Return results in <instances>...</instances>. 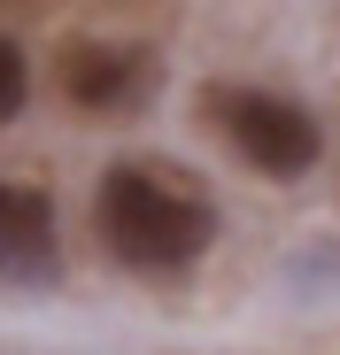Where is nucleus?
I'll use <instances>...</instances> for the list:
<instances>
[{
	"label": "nucleus",
	"instance_id": "f257e3e1",
	"mask_svg": "<svg viewBox=\"0 0 340 355\" xmlns=\"http://www.w3.org/2000/svg\"><path fill=\"white\" fill-rule=\"evenodd\" d=\"M93 216H101L108 255H117V263H132V270H147V278L186 270V263L216 240L209 201H201V193H186V186H170L155 162H117V170L101 178Z\"/></svg>",
	"mask_w": 340,
	"mask_h": 355
},
{
	"label": "nucleus",
	"instance_id": "f03ea898",
	"mask_svg": "<svg viewBox=\"0 0 340 355\" xmlns=\"http://www.w3.org/2000/svg\"><path fill=\"white\" fill-rule=\"evenodd\" d=\"M201 108H209V124L232 139L263 178H302L317 162V147H325V132H317L309 108L278 101V93H255V85H209Z\"/></svg>",
	"mask_w": 340,
	"mask_h": 355
},
{
	"label": "nucleus",
	"instance_id": "20e7f679",
	"mask_svg": "<svg viewBox=\"0 0 340 355\" xmlns=\"http://www.w3.org/2000/svg\"><path fill=\"white\" fill-rule=\"evenodd\" d=\"M62 93L85 116H124L147 93V54L139 46H70L62 54Z\"/></svg>",
	"mask_w": 340,
	"mask_h": 355
},
{
	"label": "nucleus",
	"instance_id": "39448f33",
	"mask_svg": "<svg viewBox=\"0 0 340 355\" xmlns=\"http://www.w3.org/2000/svg\"><path fill=\"white\" fill-rule=\"evenodd\" d=\"M24 101H31V62H24V46L0 39V124L24 116Z\"/></svg>",
	"mask_w": 340,
	"mask_h": 355
},
{
	"label": "nucleus",
	"instance_id": "7ed1b4c3",
	"mask_svg": "<svg viewBox=\"0 0 340 355\" xmlns=\"http://www.w3.org/2000/svg\"><path fill=\"white\" fill-rule=\"evenodd\" d=\"M62 270V240H54V201L39 186L0 178V278L8 286H46Z\"/></svg>",
	"mask_w": 340,
	"mask_h": 355
}]
</instances>
